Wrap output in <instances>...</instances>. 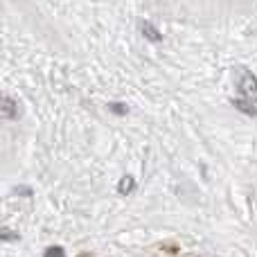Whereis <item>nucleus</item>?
Wrapping results in <instances>:
<instances>
[{"mask_svg": "<svg viewBox=\"0 0 257 257\" xmlns=\"http://www.w3.org/2000/svg\"><path fill=\"white\" fill-rule=\"evenodd\" d=\"M43 257H66V250H63L61 246H50L43 253Z\"/></svg>", "mask_w": 257, "mask_h": 257, "instance_id": "7", "label": "nucleus"}, {"mask_svg": "<svg viewBox=\"0 0 257 257\" xmlns=\"http://www.w3.org/2000/svg\"><path fill=\"white\" fill-rule=\"evenodd\" d=\"M0 117H3V120H14V117H18L16 102L3 93H0Z\"/></svg>", "mask_w": 257, "mask_h": 257, "instance_id": "2", "label": "nucleus"}, {"mask_svg": "<svg viewBox=\"0 0 257 257\" xmlns=\"http://www.w3.org/2000/svg\"><path fill=\"white\" fill-rule=\"evenodd\" d=\"M138 25H140V32H142V36H145L147 41H151V43H160V41H163V34H160V32L156 30L149 21H140Z\"/></svg>", "mask_w": 257, "mask_h": 257, "instance_id": "3", "label": "nucleus"}, {"mask_svg": "<svg viewBox=\"0 0 257 257\" xmlns=\"http://www.w3.org/2000/svg\"><path fill=\"white\" fill-rule=\"evenodd\" d=\"M232 106H235V108H239V111H244V113H248V115L250 117H255L257 115V108L253 106V104H250V102H246V99H232Z\"/></svg>", "mask_w": 257, "mask_h": 257, "instance_id": "4", "label": "nucleus"}, {"mask_svg": "<svg viewBox=\"0 0 257 257\" xmlns=\"http://www.w3.org/2000/svg\"><path fill=\"white\" fill-rule=\"evenodd\" d=\"M235 86L241 99L250 104H257V77L248 68H235Z\"/></svg>", "mask_w": 257, "mask_h": 257, "instance_id": "1", "label": "nucleus"}, {"mask_svg": "<svg viewBox=\"0 0 257 257\" xmlns=\"http://www.w3.org/2000/svg\"><path fill=\"white\" fill-rule=\"evenodd\" d=\"M0 239H18V235H14V232H7L5 228H0Z\"/></svg>", "mask_w": 257, "mask_h": 257, "instance_id": "8", "label": "nucleus"}, {"mask_svg": "<svg viewBox=\"0 0 257 257\" xmlns=\"http://www.w3.org/2000/svg\"><path fill=\"white\" fill-rule=\"evenodd\" d=\"M133 187H136V181H133V176H124L120 181V185H117V190H120V194H131Z\"/></svg>", "mask_w": 257, "mask_h": 257, "instance_id": "5", "label": "nucleus"}, {"mask_svg": "<svg viewBox=\"0 0 257 257\" xmlns=\"http://www.w3.org/2000/svg\"><path fill=\"white\" fill-rule=\"evenodd\" d=\"M108 108H111L115 115H126V113H128V106H126V104H120V102H111V104H108Z\"/></svg>", "mask_w": 257, "mask_h": 257, "instance_id": "6", "label": "nucleus"}]
</instances>
